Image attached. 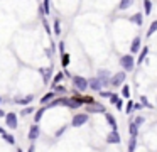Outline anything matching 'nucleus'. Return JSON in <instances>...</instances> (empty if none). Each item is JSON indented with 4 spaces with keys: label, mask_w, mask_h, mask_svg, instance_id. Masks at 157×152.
<instances>
[{
    "label": "nucleus",
    "mask_w": 157,
    "mask_h": 152,
    "mask_svg": "<svg viewBox=\"0 0 157 152\" xmlns=\"http://www.w3.org/2000/svg\"><path fill=\"white\" fill-rule=\"evenodd\" d=\"M112 91H105V90H101V91H100V96H101V98H110V96H112Z\"/></svg>",
    "instance_id": "nucleus-32"
},
{
    "label": "nucleus",
    "mask_w": 157,
    "mask_h": 152,
    "mask_svg": "<svg viewBox=\"0 0 157 152\" xmlns=\"http://www.w3.org/2000/svg\"><path fill=\"white\" fill-rule=\"evenodd\" d=\"M42 10H44V14H49V0H44V3H42Z\"/></svg>",
    "instance_id": "nucleus-35"
},
{
    "label": "nucleus",
    "mask_w": 157,
    "mask_h": 152,
    "mask_svg": "<svg viewBox=\"0 0 157 152\" xmlns=\"http://www.w3.org/2000/svg\"><path fill=\"white\" fill-rule=\"evenodd\" d=\"M118 100H120L118 95H115V93H113L112 96H110V103H112V105H117V101H118Z\"/></svg>",
    "instance_id": "nucleus-34"
},
{
    "label": "nucleus",
    "mask_w": 157,
    "mask_h": 152,
    "mask_svg": "<svg viewBox=\"0 0 157 152\" xmlns=\"http://www.w3.org/2000/svg\"><path fill=\"white\" fill-rule=\"evenodd\" d=\"M4 134H5V130H4L2 127H0V135H4Z\"/></svg>",
    "instance_id": "nucleus-41"
},
{
    "label": "nucleus",
    "mask_w": 157,
    "mask_h": 152,
    "mask_svg": "<svg viewBox=\"0 0 157 152\" xmlns=\"http://www.w3.org/2000/svg\"><path fill=\"white\" fill-rule=\"evenodd\" d=\"M105 86H108V84H106L105 81H101L98 76L90 78V80H88V88H90V90H93V91H98V93H100Z\"/></svg>",
    "instance_id": "nucleus-3"
},
{
    "label": "nucleus",
    "mask_w": 157,
    "mask_h": 152,
    "mask_svg": "<svg viewBox=\"0 0 157 152\" xmlns=\"http://www.w3.org/2000/svg\"><path fill=\"white\" fill-rule=\"evenodd\" d=\"M88 120H90L88 113H76L75 117H73V120H71V125L73 127H81V125H85Z\"/></svg>",
    "instance_id": "nucleus-5"
},
{
    "label": "nucleus",
    "mask_w": 157,
    "mask_h": 152,
    "mask_svg": "<svg viewBox=\"0 0 157 152\" xmlns=\"http://www.w3.org/2000/svg\"><path fill=\"white\" fill-rule=\"evenodd\" d=\"M125 78H127L125 71H118V73H115L112 78H110V86H113V88L123 86V84H125Z\"/></svg>",
    "instance_id": "nucleus-2"
},
{
    "label": "nucleus",
    "mask_w": 157,
    "mask_h": 152,
    "mask_svg": "<svg viewBox=\"0 0 157 152\" xmlns=\"http://www.w3.org/2000/svg\"><path fill=\"white\" fill-rule=\"evenodd\" d=\"M4 138L7 140V144H15V138L12 134H4Z\"/></svg>",
    "instance_id": "nucleus-30"
},
{
    "label": "nucleus",
    "mask_w": 157,
    "mask_h": 152,
    "mask_svg": "<svg viewBox=\"0 0 157 152\" xmlns=\"http://www.w3.org/2000/svg\"><path fill=\"white\" fill-rule=\"evenodd\" d=\"M54 34H61V24H59V20L54 22Z\"/></svg>",
    "instance_id": "nucleus-33"
},
{
    "label": "nucleus",
    "mask_w": 157,
    "mask_h": 152,
    "mask_svg": "<svg viewBox=\"0 0 157 152\" xmlns=\"http://www.w3.org/2000/svg\"><path fill=\"white\" fill-rule=\"evenodd\" d=\"M54 91H58V93H64L66 88H64V86H58V84H56V86H54Z\"/></svg>",
    "instance_id": "nucleus-36"
},
{
    "label": "nucleus",
    "mask_w": 157,
    "mask_h": 152,
    "mask_svg": "<svg viewBox=\"0 0 157 152\" xmlns=\"http://www.w3.org/2000/svg\"><path fill=\"white\" fill-rule=\"evenodd\" d=\"M64 130H66V127H63V128H59V130H58V132H56V135H58V137H59V135H63V134H64Z\"/></svg>",
    "instance_id": "nucleus-39"
},
{
    "label": "nucleus",
    "mask_w": 157,
    "mask_h": 152,
    "mask_svg": "<svg viewBox=\"0 0 157 152\" xmlns=\"http://www.w3.org/2000/svg\"><path fill=\"white\" fill-rule=\"evenodd\" d=\"M32 111H36L34 107H25V108H22V110H21V115H22V117H27V115L32 113Z\"/></svg>",
    "instance_id": "nucleus-26"
},
{
    "label": "nucleus",
    "mask_w": 157,
    "mask_h": 152,
    "mask_svg": "<svg viewBox=\"0 0 157 152\" xmlns=\"http://www.w3.org/2000/svg\"><path fill=\"white\" fill-rule=\"evenodd\" d=\"M130 20H132L133 24H137V25H142V24H144V15L139 12V14H135V15L130 17Z\"/></svg>",
    "instance_id": "nucleus-19"
},
{
    "label": "nucleus",
    "mask_w": 157,
    "mask_h": 152,
    "mask_svg": "<svg viewBox=\"0 0 157 152\" xmlns=\"http://www.w3.org/2000/svg\"><path fill=\"white\" fill-rule=\"evenodd\" d=\"M61 57H63V59H61V63H63V66H64V68H66V66H68V64H69V54H66V53H63V56H61Z\"/></svg>",
    "instance_id": "nucleus-31"
},
{
    "label": "nucleus",
    "mask_w": 157,
    "mask_h": 152,
    "mask_svg": "<svg viewBox=\"0 0 157 152\" xmlns=\"http://www.w3.org/2000/svg\"><path fill=\"white\" fill-rule=\"evenodd\" d=\"M63 78H64V73H58V74H56L54 80H52V86H56L59 81H63Z\"/></svg>",
    "instance_id": "nucleus-28"
},
{
    "label": "nucleus",
    "mask_w": 157,
    "mask_h": 152,
    "mask_svg": "<svg viewBox=\"0 0 157 152\" xmlns=\"http://www.w3.org/2000/svg\"><path fill=\"white\" fill-rule=\"evenodd\" d=\"M155 30H157V20H154V22L150 24L149 30H147V37H150V36H152L154 32H155Z\"/></svg>",
    "instance_id": "nucleus-25"
},
{
    "label": "nucleus",
    "mask_w": 157,
    "mask_h": 152,
    "mask_svg": "<svg viewBox=\"0 0 157 152\" xmlns=\"http://www.w3.org/2000/svg\"><path fill=\"white\" fill-rule=\"evenodd\" d=\"M46 108H48V107H42V108H39V110L36 111V115H34V123H39V122H41V118H42V115H44Z\"/></svg>",
    "instance_id": "nucleus-21"
},
{
    "label": "nucleus",
    "mask_w": 157,
    "mask_h": 152,
    "mask_svg": "<svg viewBox=\"0 0 157 152\" xmlns=\"http://www.w3.org/2000/svg\"><path fill=\"white\" fill-rule=\"evenodd\" d=\"M73 84L78 91H86L88 90V80L83 76H73Z\"/></svg>",
    "instance_id": "nucleus-4"
},
{
    "label": "nucleus",
    "mask_w": 157,
    "mask_h": 152,
    "mask_svg": "<svg viewBox=\"0 0 157 152\" xmlns=\"http://www.w3.org/2000/svg\"><path fill=\"white\" fill-rule=\"evenodd\" d=\"M142 103H135V105H133V111H139V110H142Z\"/></svg>",
    "instance_id": "nucleus-37"
},
{
    "label": "nucleus",
    "mask_w": 157,
    "mask_h": 152,
    "mask_svg": "<svg viewBox=\"0 0 157 152\" xmlns=\"http://www.w3.org/2000/svg\"><path fill=\"white\" fill-rule=\"evenodd\" d=\"M133 105H135V103H133L132 100L127 101V105H125V113H127V115H130V113L133 111Z\"/></svg>",
    "instance_id": "nucleus-27"
},
{
    "label": "nucleus",
    "mask_w": 157,
    "mask_h": 152,
    "mask_svg": "<svg viewBox=\"0 0 157 152\" xmlns=\"http://www.w3.org/2000/svg\"><path fill=\"white\" fill-rule=\"evenodd\" d=\"M140 103H142V107H144V108H154V107H152V103L149 101V98L144 96V95L140 96Z\"/></svg>",
    "instance_id": "nucleus-24"
},
{
    "label": "nucleus",
    "mask_w": 157,
    "mask_h": 152,
    "mask_svg": "<svg viewBox=\"0 0 157 152\" xmlns=\"http://www.w3.org/2000/svg\"><path fill=\"white\" fill-rule=\"evenodd\" d=\"M135 147H137V137H130L128 144H127V152H135Z\"/></svg>",
    "instance_id": "nucleus-17"
},
{
    "label": "nucleus",
    "mask_w": 157,
    "mask_h": 152,
    "mask_svg": "<svg viewBox=\"0 0 157 152\" xmlns=\"http://www.w3.org/2000/svg\"><path fill=\"white\" fill-rule=\"evenodd\" d=\"M130 95H132L130 86H128V84H123V86H122V96L127 98V100H130Z\"/></svg>",
    "instance_id": "nucleus-22"
},
{
    "label": "nucleus",
    "mask_w": 157,
    "mask_h": 152,
    "mask_svg": "<svg viewBox=\"0 0 157 152\" xmlns=\"http://www.w3.org/2000/svg\"><path fill=\"white\" fill-rule=\"evenodd\" d=\"M96 76H98L101 81H105V83L110 86V78H112V76H110V73H108L106 69H100L98 73H96Z\"/></svg>",
    "instance_id": "nucleus-14"
},
{
    "label": "nucleus",
    "mask_w": 157,
    "mask_h": 152,
    "mask_svg": "<svg viewBox=\"0 0 157 152\" xmlns=\"http://www.w3.org/2000/svg\"><path fill=\"white\" fill-rule=\"evenodd\" d=\"M133 2H135V0H120L118 9H120V10H127L128 7H132V5H133Z\"/></svg>",
    "instance_id": "nucleus-18"
},
{
    "label": "nucleus",
    "mask_w": 157,
    "mask_h": 152,
    "mask_svg": "<svg viewBox=\"0 0 157 152\" xmlns=\"http://www.w3.org/2000/svg\"><path fill=\"white\" fill-rule=\"evenodd\" d=\"M139 125L135 123V122H133V118L132 120H130V123H128V134H130V137H137V135H139Z\"/></svg>",
    "instance_id": "nucleus-13"
},
{
    "label": "nucleus",
    "mask_w": 157,
    "mask_h": 152,
    "mask_svg": "<svg viewBox=\"0 0 157 152\" xmlns=\"http://www.w3.org/2000/svg\"><path fill=\"white\" fill-rule=\"evenodd\" d=\"M59 51H61V53H64V42H59Z\"/></svg>",
    "instance_id": "nucleus-40"
},
{
    "label": "nucleus",
    "mask_w": 157,
    "mask_h": 152,
    "mask_svg": "<svg viewBox=\"0 0 157 152\" xmlns=\"http://www.w3.org/2000/svg\"><path fill=\"white\" fill-rule=\"evenodd\" d=\"M120 66H122V69L125 71H133V68H135V57L132 56V54H125V56L120 57Z\"/></svg>",
    "instance_id": "nucleus-1"
},
{
    "label": "nucleus",
    "mask_w": 157,
    "mask_h": 152,
    "mask_svg": "<svg viewBox=\"0 0 157 152\" xmlns=\"http://www.w3.org/2000/svg\"><path fill=\"white\" fill-rule=\"evenodd\" d=\"M86 111H90V113H106V108H105V105L98 103V101H93V103L86 105Z\"/></svg>",
    "instance_id": "nucleus-6"
},
{
    "label": "nucleus",
    "mask_w": 157,
    "mask_h": 152,
    "mask_svg": "<svg viewBox=\"0 0 157 152\" xmlns=\"http://www.w3.org/2000/svg\"><path fill=\"white\" fill-rule=\"evenodd\" d=\"M105 120H106V123H108L110 127H112V130H117V128H118V123H117V118L113 117L112 113H108V111H106V113H105Z\"/></svg>",
    "instance_id": "nucleus-11"
},
{
    "label": "nucleus",
    "mask_w": 157,
    "mask_h": 152,
    "mask_svg": "<svg viewBox=\"0 0 157 152\" xmlns=\"http://www.w3.org/2000/svg\"><path fill=\"white\" fill-rule=\"evenodd\" d=\"M0 103H2V98H0Z\"/></svg>",
    "instance_id": "nucleus-43"
},
{
    "label": "nucleus",
    "mask_w": 157,
    "mask_h": 152,
    "mask_svg": "<svg viewBox=\"0 0 157 152\" xmlns=\"http://www.w3.org/2000/svg\"><path fill=\"white\" fill-rule=\"evenodd\" d=\"M39 134H41V130H39V125H31V128H29V134H27V138L31 142H34L36 138H39Z\"/></svg>",
    "instance_id": "nucleus-9"
},
{
    "label": "nucleus",
    "mask_w": 157,
    "mask_h": 152,
    "mask_svg": "<svg viewBox=\"0 0 157 152\" xmlns=\"http://www.w3.org/2000/svg\"><path fill=\"white\" fill-rule=\"evenodd\" d=\"M147 54H149V47H147V46H144V49H140L139 57H137V61H135V63H137V64H142L144 61H145Z\"/></svg>",
    "instance_id": "nucleus-15"
},
{
    "label": "nucleus",
    "mask_w": 157,
    "mask_h": 152,
    "mask_svg": "<svg viewBox=\"0 0 157 152\" xmlns=\"http://www.w3.org/2000/svg\"><path fill=\"white\" fill-rule=\"evenodd\" d=\"M117 108H118V110H122V108H123V101H122V100L117 101Z\"/></svg>",
    "instance_id": "nucleus-38"
},
{
    "label": "nucleus",
    "mask_w": 157,
    "mask_h": 152,
    "mask_svg": "<svg viewBox=\"0 0 157 152\" xmlns=\"http://www.w3.org/2000/svg\"><path fill=\"white\" fill-rule=\"evenodd\" d=\"M17 152H24V150H22V149H17Z\"/></svg>",
    "instance_id": "nucleus-42"
},
{
    "label": "nucleus",
    "mask_w": 157,
    "mask_h": 152,
    "mask_svg": "<svg viewBox=\"0 0 157 152\" xmlns=\"http://www.w3.org/2000/svg\"><path fill=\"white\" fill-rule=\"evenodd\" d=\"M150 12H152V2L150 0H144V14L149 15Z\"/></svg>",
    "instance_id": "nucleus-23"
},
{
    "label": "nucleus",
    "mask_w": 157,
    "mask_h": 152,
    "mask_svg": "<svg viewBox=\"0 0 157 152\" xmlns=\"http://www.w3.org/2000/svg\"><path fill=\"white\" fill-rule=\"evenodd\" d=\"M133 122H135V123L140 127V125H144V123H145V118H144L142 115H139V117H133Z\"/></svg>",
    "instance_id": "nucleus-29"
},
{
    "label": "nucleus",
    "mask_w": 157,
    "mask_h": 152,
    "mask_svg": "<svg viewBox=\"0 0 157 152\" xmlns=\"http://www.w3.org/2000/svg\"><path fill=\"white\" fill-rule=\"evenodd\" d=\"M39 73L44 76V81L48 83V81L51 80V76H52V68H42V69H39Z\"/></svg>",
    "instance_id": "nucleus-16"
},
{
    "label": "nucleus",
    "mask_w": 157,
    "mask_h": 152,
    "mask_svg": "<svg viewBox=\"0 0 157 152\" xmlns=\"http://www.w3.org/2000/svg\"><path fill=\"white\" fill-rule=\"evenodd\" d=\"M140 46H142V39H140L139 36H137V37H133L132 44H130V53H132V54L139 53V51H140Z\"/></svg>",
    "instance_id": "nucleus-10"
},
{
    "label": "nucleus",
    "mask_w": 157,
    "mask_h": 152,
    "mask_svg": "<svg viewBox=\"0 0 157 152\" xmlns=\"http://www.w3.org/2000/svg\"><path fill=\"white\" fill-rule=\"evenodd\" d=\"M32 100H34V96H32V95H27L25 98H17V100H15V103H19V105H29Z\"/></svg>",
    "instance_id": "nucleus-20"
},
{
    "label": "nucleus",
    "mask_w": 157,
    "mask_h": 152,
    "mask_svg": "<svg viewBox=\"0 0 157 152\" xmlns=\"http://www.w3.org/2000/svg\"><path fill=\"white\" fill-rule=\"evenodd\" d=\"M5 125L9 128H17V115H15V111H9L5 115Z\"/></svg>",
    "instance_id": "nucleus-7"
},
{
    "label": "nucleus",
    "mask_w": 157,
    "mask_h": 152,
    "mask_svg": "<svg viewBox=\"0 0 157 152\" xmlns=\"http://www.w3.org/2000/svg\"><path fill=\"white\" fill-rule=\"evenodd\" d=\"M54 98H56V91H49V93H46L44 96L41 98V105H44V107H46V105H49Z\"/></svg>",
    "instance_id": "nucleus-12"
},
{
    "label": "nucleus",
    "mask_w": 157,
    "mask_h": 152,
    "mask_svg": "<svg viewBox=\"0 0 157 152\" xmlns=\"http://www.w3.org/2000/svg\"><path fill=\"white\" fill-rule=\"evenodd\" d=\"M106 142L108 144H120L122 142V137H120L118 130H112L108 135H106Z\"/></svg>",
    "instance_id": "nucleus-8"
}]
</instances>
